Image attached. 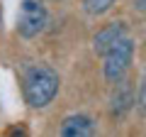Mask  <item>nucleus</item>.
I'll list each match as a JSON object with an SVG mask.
<instances>
[{"label": "nucleus", "mask_w": 146, "mask_h": 137, "mask_svg": "<svg viewBox=\"0 0 146 137\" xmlns=\"http://www.w3.org/2000/svg\"><path fill=\"white\" fill-rule=\"evenodd\" d=\"M58 74L51 66H44V64H36L29 66L25 71V79H22V93L25 100L32 108H46L54 100V95L58 93Z\"/></svg>", "instance_id": "nucleus-1"}, {"label": "nucleus", "mask_w": 146, "mask_h": 137, "mask_svg": "<svg viewBox=\"0 0 146 137\" xmlns=\"http://www.w3.org/2000/svg\"><path fill=\"white\" fill-rule=\"evenodd\" d=\"M105 56V64H102V71H105V79L110 83H119L122 76L127 74V68L131 64V56H134V42L129 37H122L117 44L107 49L102 54Z\"/></svg>", "instance_id": "nucleus-2"}, {"label": "nucleus", "mask_w": 146, "mask_h": 137, "mask_svg": "<svg viewBox=\"0 0 146 137\" xmlns=\"http://www.w3.org/2000/svg\"><path fill=\"white\" fill-rule=\"evenodd\" d=\"M46 20H49L46 7L39 0H22L20 17H17V32H20V37H25V39L36 37L46 27Z\"/></svg>", "instance_id": "nucleus-3"}, {"label": "nucleus", "mask_w": 146, "mask_h": 137, "mask_svg": "<svg viewBox=\"0 0 146 137\" xmlns=\"http://www.w3.org/2000/svg\"><path fill=\"white\" fill-rule=\"evenodd\" d=\"M124 37V22H110L107 27H102V30L95 34L93 39V49L98 54H105L112 44H117L119 39Z\"/></svg>", "instance_id": "nucleus-4"}, {"label": "nucleus", "mask_w": 146, "mask_h": 137, "mask_svg": "<svg viewBox=\"0 0 146 137\" xmlns=\"http://www.w3.org/2000/svg\"><path fill=\"white\" fill-rule=\"evenodd\" d=\"M61 135L63 137H88V135H95V125L88 115H71L63 120Z\"/></svg>", "instance_id": "nucleus-5"}, {"label": "nucleus", "mask_w": 146, "mask_h": 137, "mask_svg": "<svg viewBox=\"0 0 146 137\" xmlns=\"http://www.w3.org/2000/svg\"><path fill=\"white\" fill-rule=\"evenodd\" d=\"M115 3L117 0H83V10L88 12V15L98 17V15H105Z\"/></svg>", "instance_id": "nucleus-6"}, {"label": "nucleus", "mask_w": 146, "mask_h": 137, "mask_svg": "<svg viewBox=\"0 0 146 137\" xmlns=\"http://www.w3.org/2000/svg\"><path fill=\"white\" fill-rule=\"evenodd\" d=\"M139 105L146 108V74H144V81H141V86H139Z\"/></svg>", "instance_id": "nucleus-7"}, {"label": "nucleus", "mask_w": 146, "mask_h": 137, "mask_svg": "<svg viewBox=\"0 0 146 137\" xmlns=\"http://www.w3.org/2000/svg\"><path fill=\"white\" fill-rule=\"evenodd\" d=\"M136 10H146V0H136Z\"/></svg>", "instance_id": "nucleus-8"}]
</instances>
